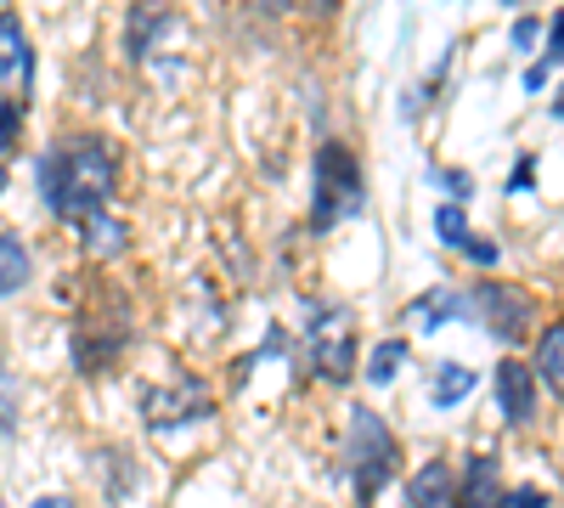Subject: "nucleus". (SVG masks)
I'll return each mask as SVG.
<instances>
[{
  "instance_id": "nucleus-1",
  "label": "nucleus",
  "mask_w": 564,
  "mask_h": 508,
  "mask_svg": "<svg viewBox=\"0 0 564 508\" xmlns=\"http://www.w3.org/2000/svg\"><path fill=\"white\" fill-rule=\"evenodd\" d=\"M113 187H119V159L102 136L79 130L40 153V198L57 220H74V226L90 220L97 209H108Z\"/></svg>"
},
{
  "instance_id": "nucleus-2",
  "label": "nucleus",
  "mask_w": 564,
  "mask_h": 508,
  "mask_svg": "<svg viewBox=\"0 0 564 508\" xmlns=\"http://www.w3.org/2000/svg\"><path fill=\"white\" fill-rule=\"evenodd\" d=\"M356 209H367L361 159L345 142H322L316 148V187H311V233H327V226H339Z\"/></svg>"
},
{
  "instance_id": "nucleus-3",
  "label": "nucleus",
  "mask_w": 564,
  "mask_h": 508,
  "mask_svg": "<svg viewBox=\"0 0 564 508\" xmlns=\"http://www.w3.org/2000/svg\"><path fill=\"white\" fill-rule=\"evenodd\" d=\"M345 457H350V486H356V502L367 508L390 480H395V430L379 419L372 407H350V441H345Z\"/></svg>"
},
{
  "instance_id": "nucleus-4",
  "label": "nucleus",
  "mask_w": 564,
  "mask_h": 508,
  "mask_svg": "<svg viewBox=\"0 0 564 508\" xmlns=\"http://www.w3.org/2000/svg\"><path fill=\"white\" fill-rule=\"evenodd\" d=\"M305 356L322 385H345L356 374V322L339 305H311L305 316Z\"/></svg>"
},
{
  "instance_id": "nucleus-5",
  "label": "nucleus",
  "mask_w": 564,
  "mask_h": 508,
  "mask_svg": "<svg viewBox=\"0 0 564 508\" xmlns=\"http://www.w3.org/2000/svg\"><path fill=\"white\" fill-rule=\"evenodd\" d=\"M124 345H130V311H124V300L108 294V311L85 305V316L74 322V374H85V379L108 374V367L124 356Z\"/></svg>"
},
{
  "instance_id": "nucleus-6",
  "label": "nucleus",
  "mask_w": 564,
  "mask_h": 508,
  "mask_svg": "<svg viewBox=\"0 0 564 508\" xmlns=\"http://www.w3.org/2000/svg\"><path fill=\"white\" fill-rule=\"evenodd\" d=\"M468 305L480 311V328L502 345H520L531 334V322H536V300L525 289H513V283H497V277H486V283H475V294H468Z\"/></svg>"
},
{
  "instance_id": "nucleus-7",
  "label": "nucleus",
  "mask_w": 564,
  "mask_h": 508,
  "mask_svg": "<svg viewBox=\"0 0 564 508\" xmlns=\"http://www.w3.org/2000/svg\"><path fill=\"white\" fill-rule=\"evenodd\" d=\"M215 401H209V385L204 379H181V385H153L141 390V419L153 430H170V424H193V419H209Z\"/></svg>"
},
{
  "instance_id": "nucleus-8",
  "label": "nucleus",
  "mask_w": 564,
  "mask_h": 508,
  "mask_svg": "<svg viewBox=\"0 0 564 508\" xmlns=\"http://www.w3.org/2000/svg\"><path fill=\"white\" fill-rule=\"evenodd\" d=\"M497 407H502V419L513 424V430H525L531 419H536V374L525 361H497Z\"/></svg>"
},
{
  "instance_id": "nucleus-9",
  "label": "nucleus",
  "mask_w": 564,
  "mask_h": 508,
  "mask_svg": "<svg viewBox=\"0 0 564 508\" xmlns=\"http://www.w3.org/2000/svg\"><path fill=\"white\" fill-rule=\"evenodd\" d=\"M406 508H463V475L446 457H430V464L412 469V480H406Z\"/></svg>"
},
{
  "instance_id": "nucleus-10",
  "label": "nucleus",
  "mask_w": 564,
  "mask_h": 508,
  "mask_svg": "<svg viewBox=\"0 0 564 508\" xmlns=\"http://www.w3.org/2000/svg\"><path fill=\"white\" fill-rule=\"evenodd\" d=\"M29 85H34V45H29L23 23L7 12V18H0V90L29 97Z\"/></svg>"
},
{
  "instance_id": "nucleus-11",
  "label": "nucleus",
  "mask_w": 564,
  "mask_h": 508,
  "mask_svg": "<svg viewBox=\"0 0 564 508\" xmlns=\"http://www.w3.org/2000/svg\"><path fill=\"white\" fill-rule=\"evenodd\" d=\"M170 34H181V18H175L170 7H153V0L130 7V40H124V45H130V57H135V63H148Z\"/></svg>"
},
{
  "instance_id": "nucleus-12",
  "label": "nucleus",
  "mask_w": 564,
  "mask_h": 508,
  "mask_svg": "<svg viewBox=\"0 0 564 508\" xmlns=\"http://www.w3.org/2000/svg\"><path fill=\"white\" fill-rule=\"evenodd\" d=\"M463 305H468V294H457V289H430V294H417L412 305H406V322L417 334H435V328H446L452 316H463Z\"/></svg>"
},
{
  "instance_id": "nucleus-13",
  "label": "nucleus",
  "mask_w": 564,
  "mask_h": 508,
  "mask_svg": "<svg viewBox=\"0 0 564 508\" xmlns=\"http://www.w3.org/2000/svg\"><path fill=\"white\" fill-rule=\"evenodd\" d=\"M502 502V469L491 452H475L463 469V508H497Z\"/></svg>"
},
{
  "instance_id": "nucleus-14",
  "label": "nucleus",
  "mask_w": 564,
  "mask_h": 508,
  "mask_svg": "<svg viewBox=\"0 0 564 508\" xmlns=\"http://www.w3.org/2000/svg\"><path fill=\"white\" fill-rule=\"evenodd\" d=\"M79 238H85V249H90V255H102V260H119V255H124V244H130V226H124L119 215L97 209L90 220H79Z\"/></svg>"
},
{
  "instance_id": "nucleus-15",
  "label": "nucleus",
  "mask_w": 564,
  "mask_h": 508,
  "mask_svg": "<svg viewBox=\"0 0 564 508\" xmlns=\"http://www.w3.org/2000/svg\"><path fill=\"white\" fill-rule=\"evenodd\" d=\"M34 277V260H29V244L18 233H0V300H12L29 289Z\"/></svg>"
},
{
  "instance_id": "nucleus-16",
  "label": "nucleus",
  "mask_w": 564,
  "mask_h": 508,
  "mask_svg": "<svg viewBox=\"0 0 564 508\" xmlns=\"http://www.w3.org/2000/svg\"><path fill=\"white\" fill-rule=\"evenodd\" d=\"M536 374L564 401V322H547V328H542V339H536Z\"/></svg>"
},
{
  "instance_id": "nucleus-17",
  "label": "nucleus",
  "mask_w": 564,
  "mask_h": 508,
  "mask_svg": "<svg viewBox=\"0 0 564 508\" xmlns=\"http://www.w3.org/2000/svg\"><path fill=\"white\" fill-rule=\"evenodd\" d=\"M412 350H406V339H384L379 350H372L367 356V367H361V379L372 385V390H379V385H390L395 374H401V361H406Z\"/></svg>"
},
{
  "instance_id": "nucleus-18",
  "label": "nucleus",
  "mask_w": 564,
  "mask_h": 508,
  "mask_svg": "<svg viewBox=\"0 0 564 508\" xmlns=\"http://www.w3.org/2000/svg\"><path fill=\"white\" fill-rule=\"evenodd\" d=\"M468 390H475V367H441L435 385H430V401L435 407H457Z\"/></svg>"
},
{
  "instance_id": "nucleus-19",
  "label": "nucleus",
  "mask_w": 564,
  "mask_h": 508,
  "mask_svg": "<svg viewBox=\"0 0 564 508\" xmlns=\"http://www.w3.org/2000/svg\"><path fill=\"white\" fill-rule=\"evenodd\" d=\"M435 238L452 244V249L468 244V215H463V204H441V215H435Z\"/></svg>"
},
{
  "instance_id": "nucleus-20",
  "label": "nucleus",
  "mask_w": 564,
  "mask_h": 508,
  "mask_svg": "<svg viewBox=\"0 0 564 508\" xmlns=\"http://www.w3.org/2000/svg\"><path fill=\"white\" fill-rule=\"evenodd\" d=\"M18 136H23V108L18 102H0V159L18 148Z\"/></svg>"
},
{
  "instance_id": "nucleus-21",
  "label": "nucleus",
  "mask_w": 564,
  "mask_h": 508,
  "mask_svg": "<svg viewBox=\"0 0 564 508\" xmlns=\"http://www.w3.org/2000/svg\"><path fill=\"white\" fill-rule=\"evenodd\" d=\"M463 255L475 260V266H497L502 260V249L491 244V238H480V233H468V244H463Z\"/></svg>"
},
{
  "instance_id": "nucleus-22",
  "label": "nucleus",
  "mask_w": 564,
  "mask_h": 508,
  "mask_svg": "<svg viewBox=\"0 0 564 508\" xmlns=\"http://www.w3.org/2000/svg\"><path fill=\"white\" fill-rule=\"evenodd\" d=\"M497 508H547V491H536V486H513V491H502Z\"/></svg>"
},
{
  "instance_id": "nucleus-23",
  "label": "nucleus",
  "mask_w": 564,
  "mask_h": 508,
  "mask_svg": "<svg viewBox=\"0 0 564 508\" xmlns=\"http://www.w3.org/2000/svg\"><path fill=\"white\" fill-rule=\"evenodd\" d=\"M435 181H441V187H446V193H452V198H457V204H463V198H468V193H475V181H468V175H463V170H441V175H435Z\"/></svg>"
},
{
  "instance_id": "nucleus-24",
  "label": "nucleus",
  "mask_w": 564,
  "mask_h": 508,
  "mask_svg": "<svg viewBox=\"0 0 564 508\" xmlns=\"http://www.w3.org/2000/svg\"><path fill=\"white\" fill-rule=\"evenodd\" d=\"M536 34H542V18H520V23H513V45H520V52H531Z\"/></svg>"
},
{
  "instance_id": "nucleus-25",
  "label": "nucleus",
  "mask_w": 564,
  "mask_h": 508,
  "mask_svg": "<svg viewBox=\"0 0 564 508\" xmlns=\"http://www.w3.org/2000/svg\"><path fill=\"white\" fill-rule=\"evenodd\" d=\"M249 12H260V18H282V12H294L300 0H243Z\"/></svg>"
},
{
  "instance_id": "nucleus-26",
  "label": "nucleus",
  "mask_w": 564,
  "mask_h": 508,
  "mask_svg": "<svg viewBox=\"0 0 564 508\" xmlns=\"http://www.w3.org/2000/svg\"><path fill=\"white\" fill-rule=\"evenodd\" d=\"M29 508H79L74 497H63V491H45V497H34Z\"/></svg>"
},
{
  "instance_id": "nucleus-27",
  "label": "nucleus",
  "mask_w": 564,
  "mask_h": 508,
  "mask_svg": "<svg viewBox=\"0 0 564 508\" xmlns=\"http://www.w3.org/2000/svg\"><path fill=\"white\" fill-rule=\"evenodd\" d=\"M508 187H513V193H525V187H531V159L513 164V181H508Z\"/></svg>"
},
{
  "instance_id": "nucleus-28",
  "label": "nucleus",
  "mask_w": 564,
  "mask_h": 508,
  "mask_svg": "<svg viewBox=\"0 0 564 508\" xmlns=\"http://www.w3.org/2000/svg\"><path fill=\"white\" fill-rule=\"evenodd\" d=\"M305 7H311L316 18H327V12H334V7H339V0H305Z\"/></svg>"
},
{
  "instance_id": "nucleus-29",
  "label": "nucleus",
  "mask_w": 564,
  "mask_h": 508,
  "mask_svg": "<svg viewBox=\"0 0 564 508\" xmlns=\"http://www.w3.org/2000/svg\"><path fill=\"white\" fill-rule=\"evenodd\" d=\"M553 114H558V119H564V90H558V97H553Z\"/></svg>"
},
{
  "instance_id": "nucleus-30",
  "label": "nucleus",
  "mask_w": 564,
  "mask_h": 508,
  "mask_svg": "<svg viewBox=\"0 0 564 508\" xmlns=\"http://www.w3.org/2000/svg\"><path fill=\"white\" fill-rule=\"evenodd\" d=\"M0 193H7V170H0Z\"/></svg>"
},
{
  "instance_id": "nucleus-31",
  "label": "nucleus",
  "mask_w": 564,
  "mask_h": 508,
  "mask_svg": "<svg viewBox=\"0 0 564 508\" xmlns=\"http://www.w3.org/2000/svg\"><path fill=\"white\" fill-rule=\"evenodd\" d=\"M0 18H7V0H0Z\"/></svg>"
}]
</instances>
